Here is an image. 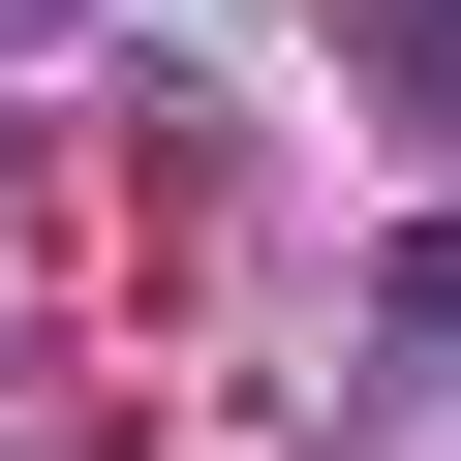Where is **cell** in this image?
<instances>
[{
	"mask_svg": "<svg viewBox=\"0 0 461 461\" xmlns=\"http://www.w3.org/2000/svg\"><path fill=\"white\" fill-rule=\"evenodd\" d=\"M400 339H461V215H430V247H400Z\"/></svg>",
	"mask_w": 461,
	"mask_h": 461,
	"instance_id": "cell-1",
	"label": "cell"
},
{
	"mask_svg": "<svg viewBox=\"0 0 461 461\" xmlns=\"http://www.w3.org/2000/svg\"><path fill=\"white\" fill-rule=\"evenodd\" d=\"M430 32H461V0H430Z\"/></svg>",
	"mask_w": 461,
	"mask_h": 461,
	"instance_id": "cell-2",
	"label": "cell"
}]
</instances>
